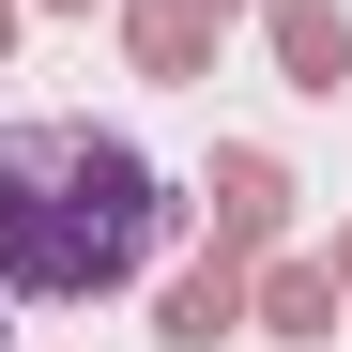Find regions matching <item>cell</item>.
<instances>
[{"instance_id":"6da1fadb","label":"cell","mask_w":352,"mask_h":352,"mask_svg":"<svg viewBox=\"0 0 352 352\" xmlns=\"http://www.w3.org/2000/svg\"><path fill=\"white\" fill-rule=\"evenodd\" d=\"M168 245V168L107 123H0V291L92 307Z\"/></svg>"},{"instance_id":"7a4b0ae2","label":"cell","mask_w":352,"mask_h":352,"mask_svg":"<svg viewBox=\"0 0 352 352\" xmlns=\"http://www.w3.org/2000/svg\"><path fill=\"white\" fill-rule=\"evenodd\" d=\"M276 230H291V168H276L261 138H245V153H214V261H261Z\"/></svg>"},{"instance_id":"3957f363","label":"cell","mask_w":352,"mask_h":352,"mask_svg":"<svg viewBox=\"0 0 352 352\" xmlns=\"http://www.w3.org/2000/svg\"><path fill=\"white\" fill-rule=\"evenodd\" d=\"M230 16H245V0H123V46H138V77H214Z\"/></svg>"},{"instance_id":"277c9868","label":"cell","mask_w":352,"mask_h":352,"mask_svg":"<svg viewBox=\"0 0 352 352\" xmlns=\"http://www.w3.org/2000/svg\"><path fill=\"white\" fill-rule=\"evenodd\" d=\"M261 31H276L291 92H352V0H261Z\"/></svg>"},{"instance_id":"5b68a950","label":"cell","mask_w":352,"mask_h":352,"mask_svg":"<svg viewBox=\"0 0 352 352\" xmlns=\"http://www.w3.org/2000/svg\"><path fill=\"white\" fill-rule=\"evenodd\" d=\"M245 322H261V337H291V352H322L352 307H337V276H322V261H276V276H245Z\"/></svg>"},{"instance_id":"8992f818","label":"cell","mask_w":352,"mask_h":352,"mask_svg":"<svg viewBox=\"0 0 352 352\" xmlns=\"http://www.w3.org/2000/svg\"><path fill=\"white\" fill-rule=\"evenodd\" d=\"M168 352H214V337H245V261H199L184 291H168V322H153Z\"/></svg>"},{"instance_id":"52a82bcc","label":"cell","mask_w":352,"mask_h":352,"mask_svg":"<svg viewBox=\"0 0 352 352\" xmlns=\"http://www.w3.org/2000/svg\"><path fill=\"white\" fill-rule=\"evenodd\" d=\"M337 307H352V245H337Z\"/></svg>"},{"instance_id":"ba28073f","label":"cell","mask_w":352,"mask_h":352,"mask_svg":"<svg viewBox=\"0 0 352 352\" xmlns=\"http://www.w3.org/2000/svg\"><path fill=\"white\" fill-rule=\"evenodd\" d=\"M0 46H16V0H0Z\"/></svg>"},{"instance_id":"9c48e42d","label":"cell","mask_w":352,"mask_h":352,"mask_svg":"<svg viewBox=\"0 0 352 352\" xmlns=\"http://www.w3.org/2000/svg\"><path fill=\"white\" fill-rule=\"evenodd\" d=\"M62 16H92V0H62Z\"/></svg>"}]
</instances>
